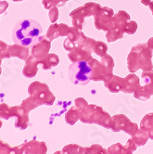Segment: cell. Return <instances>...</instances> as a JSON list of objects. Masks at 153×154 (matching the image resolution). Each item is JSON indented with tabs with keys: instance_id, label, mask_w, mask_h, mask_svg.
Here are the masks:
<instances>
[{
	"instance_id": "4",
	"label": "cell",
	"mask_w": 153,
	"mask_h": 154,
	"mask_svg": "<svg viewBox=\"0 0 153 154\" xmlns=\"http://www.w3.org/2000/svg\"><path fill=\"white\" fill-rule=\"evenodd\" d=\"M81 121L86 124H97L107 128H111L112 118L106 112L96 105H88L81 116Z\"/></svg>"
},
{
	"instance_id": "25",
	"label": "cell",
	"mask_w": 153,
	"mask_h": 154,
	"mask_svg": "<svg viewBox=\"0 0 153 154\" xmlns=\"http://www.w3.org/2000/svg\"><path fill=\"white\" fill-rule=\"evenodd\" d=\"M147 45H148V47L150 49L153 50V37H151V38L148 39V41L147 42Z\"/></svg>"
},
{
	"instance_id": "19",
	"label": "cell",
	"mask_w": 153,
	"mask_h": 154,
	"mask_svg": "<svg viewBox=\"0 0 153 154\" xmlns=\"http://www.w3.org/2000/svg\"><path fill=\"white\" fill-rule=\"evenodd\" d=\"M43 62V66H44V69L45 70H48L51 69L54 66H56L59 64L60 62V59L57 55L55 54H50L48 56H47V58L45 59V60L41 61Z\"/></svg>"
},
{
	"instance_id": "27",
	"label": "cell",
	"mask_w": 153,
	"mask_h": 154,
	"mask_svg": "<svg viewBox=\"0 0 153 154\" xmlns=\"http://www.w3.org/2000/svg\"><path fill=\"white\" fill-rule=\"evenodd\" d=\"M149 8H150L151 12H152V14H153V1H152V2H151V4L149 5Z\"/></svg>"
},
{
	"instance_id": "11",
	"label": "cell",
	"mask_w": 153,
	"mask_h": 154,
	"mask_svg": "<svg viewBox=\"0 0 153 154\" xmlns=\"http://www.w3.org/2000/svg\"><path fill=\"white\" fill-rule=\"evenodd\" d=\"M91 68H92V80L95 82L97 81H107L109 78H111V76L108 74L107 71L105 70L104 66L101 62H99L96 59H92L89 61Z\"/></svg>"
},
{
	"instance_id": "17",
	"label": "cell",
	"mask_w": 153,
	"mask_h": 154,
	"mask_svg": "<svg viewBox=\"0 0 153 154\" xmlns=\"http://www.w3.org/2000/svg\"><path fill=\"white\" fill-rule=\"evenodd\" d=\"M42 38L43 37H41L40 40L36 43L38 46L35 47V48H38L39 49H35V50L34 49V54L35 55L36 57L44 56V55H46L48 52V50L50 49V42L46 41V40H44L42 42Z\"/></svg>"
},
{
	"instance_id": "14",
	"label": "cell",
	"mask_w": 153,
	"mask_h": 154,
	"mask_svg": "<svg viewBox=\"0 0 153 154\" xmlns=\"http://www.w3.org/2000/svg\"><path fill=\"white\" fill-rule=\"evenodd\" d=\"M70 16L72 18L73 26L75 28L79 29V30L83 29V24L84 23V19L86 17H88V16H87V13H86V10H85L84 6L74 9L73 11L70 14Z\"/></svg>"
},
{
	"instance_id": "1",
	"label": "cell",
	"mask_w": 153,
	"mask_h": 154,
	"mask_svg": "<svg viewBox=\"0 0 153 154\" xmlns=\"http://www.w3.org/2000/svg\"><path fill=\"white\" fill-rule=\"evenodd\" d=\"M42 31L38 21L31 19L21 20L13 28V41L21 47H32L40 40Z\"/></svg>"
},
{
	"instance_id": "22",
	"label": "cell",
	"mask_w": 153,
	"mask_h": 154,
	"mask_svg": "<svg viewBox=\"0 0 153 154\" xmlns=\"http://www.w3.org/2000/svg\"><path fill=\"white\" fill-rule=\"evenodd\" d=\"M94 53H96L99 57H105L108 53V46L104 42L96 41V45L94 48Z\"/></svg>"
},
{
	"instance_id": "23",
	"label": "cell",
	"mask_w": 153,
	"mask_h": 154,
	"mask_svg": "<svg viewBox=\"0 0 153 154\" xmlns=\"http://www.w3.org/2000/svg\"><path fill=\"white\" fill-rule=\"evenodd\" d=\"M137 30V23H136L135 20H129L128 23L126 25V28H125V34H128V35H134L135 32H136Z\"/></svg>"
},
{
	"instance_id": "20",
	"label": "cell",
	"mask_w": 153,
	"mask_h": 154,
	"mask_svg": "<svg viewBox=\"0 0 153 154\" xmlns=\"http://www.w3.org/2000/svg\"><path fill=\"white\" fill-rule=\"evenodd\" d=\"M101 63L104 66L105 70L107 71L108 74L111 77L113 75L112 72H113V68H114V61L113 59L110 56V55H106L105 57H102L101 59Z\"/></svg>"
},
{
	"instance_id": "16",
	"label": "cell",
	"mask_w": 153,
	"mask_h": 154,
	"mask_svg": "<svg viewBox=\"0 0 153 154\" xmlns=\"http://www.w3.org/2000/svg\"><path fill=\"white\" fill-rule=\"evenodd\" d=\"M124 85V78L117 75H112L111 78L104 82V85L107 89L110 90L112 93H118L122 90Z\"/></svg>"
},
{
	"instance_id": "3",
	"label": "cell",
	"mask_w": 153,
	"mask_h": 154,
	"mask_svg": "<svg viewBox=\"0 0 153 154\" xmlns=\"http://www.w3.org/2000/svg\"><path fill=\"white\" fill-rule=\"evenodd\" d=\"M69 78L73 85H86L92 80V68L89 61L72 62L69 67Z\"/></svg>"
},
{
	"instance_id": "10",
	"label": "cell",
	"mask_w": 153,
	"mask_h": 154,
	"mask_svg": "<svg viewBox=\"0 0 153 154\" xmlns=\"http://www.w3.org/2000/svg\"><path fill=\"white\" fill-rule=\"evenodd\" d=\"M88 104L82 97H78L75 100V106L72 107L68 113L66 114V122L69 125H73L81 118L83 112L85 111Z\"/></svg>"
},
{
	"instance_id": "5",
	"label": "cell",
	"mask_w": 153,
	"mask_h": 154,
	"mask_svg": "<svg viewBox=\"0 0 153 154\" xmlns=\"http://www.w3.org/2000/svg\"><path fill=\"white\" fill-rule=\"evenodd\" d=\"M130 20L129 14L124 10H120L117 12L112 20V27L111 30H109L106 34L107 40L112 43L116 40L123 38L124 34L125 32V28Z\"/></svg>"
},
{
	"instance_id": "13",
	"label": "cell",
	"mask_w": 153,
	"mask_h": 154,
	"mask_svg": "<svg viewBox=\"0 0 153 154\" xmlns=\"http://www.w3.org/2000/svg\"><path fill=\"white\" fill-rule=\"evenodd\" d=\"M68 57L72 62H77L80 60L90 61L93 59L91 56V52L84 49L82 47H78L75 49L70 51V53L68 54Z\"/></svg>"
},
{
	"instance_id": "8",
	"label": "cell",
	"mask_w": 153,
	"mask_h": 154,
	"mask_svg": "<svg viewBox=\"0 0 153 154\" xmlns=\"http://www.w3.org/2000/svg\"><path fill=\"white\" fill-rule=\"evenodd\" d=\"M111 128L113 131L124 130L126 133L133 135L137 131V125L131 123L129 119L124 115H116L112 118Z\"/></svg>"
},
{
	"instance_id": "7",
	"label": "cell",
	"mask_w": 153,
	"mask_h": 154,
	"mask_svg": "<svg viewBox=\"0 0 153 154\" xmlns=\"http://www.w3.org/2000/svg\"><path fill=\"white\" fill-rule=\"evenodd\" d=\"M114 17V11L112 8L103 7L100 11L95 16V27L97 30L108 32L112 27V20Z\"/></svg>"
},
{
	"instance_id": "12",
	"label": "cell",
	"mask_w": 153,
	"mask_h": 154,
	"mask_svg": "<svg viewBox=\"0 0 153 154\" xmlns=\"http://www.w3.org/2000/svg\"><path fill=\"white\" fill-rule=\"evenodd\" d=\"M139 85H140L139 78L136 74H134V72H131L124 78V85L121 91L125 94L135 93V91L138 88Z\"/></svg>"
},
{
	"instance_id": "21",
	"label": "cell",
	"mask_w": 153,
	"mask_h": 154,
	"mask_svg": "<svg viewBox=\"0 0 153 154\" xmlns=\"http://www.w3.org/2000/svg\"><path fill=\"white\" fill-rule=\"evenodd\" d=\"M84 8H85V10H86V13H87V16L90 17V16H96L98 12L100 11V9L103 8L101 7L99 4L97 3H93V2H88L84 5Z\"/></svg>"
},
{
	"instance_id": "18",
	"label": "cell",
	"mask_w": 153,
	"mask_h": 154,
	"mask_svg": "<svg viewBox=\"0 0 153 154\" xmlns=\"http://www.w3.org/2000/svg\"><path fill=\"white\" fill-rule=\"evenodd\" d=\"M141 127L145 131H148V136L153 138V113H149L143 118L141 122Z\"/></svg>"
},
{
	"instance_id": "24",
	"label": "cell",
	"mask_w": 153,
	"mask_h": 154,
	"mask_svg": "<svg viewBox=\"0 0 153 154\" xmlns=\"http://www.w3.org/2000/svg\"><path fill=\"white\" fill-rule=\"evenodd\" d=\"M50 14L52 15V16H50L51 17V21L52 23H54V21H56L57 20H58V16H59V11H58V8H54L52 10H51V12H50Z\"/></svg>"
},
{
	"instance_id": "26",
	"label": "cell",
	"mask_w": 153,
	"mask_h": 154,
	"mask_svg": "<svg viewBox=\"0 0 153 154\" xmlns=\"http://www.w3.org/2000/svg\"><path fill=\"white\" fill-rule=\"evenodd\" d=\"M151 0H141V3L143 4V5H145V6H148L149 7V5L151 4Z\"/></svg>"
},
{
	"instance_id": "6",
	"label": "cell",
	"mask_w": 153,
	"mask_h": 154,
	"mask_svg": "<svg viewBox=\"0 0 153 154\" xmlns=\"http://www.w3.org/2000/svg\"><path fill=\"white\" fill-rule=\"evenodd\" d=\"M141 83L134 96L140 100H148L153 95V71L144 72L141 74Z\"/></svg>"
},
{
	"instance_id": "2",
	"label": "cell",
	"mask_w": 153,
	"mask_h": 154,
	"mask_svg": "<svg viewBox=\"0 0 153 154\" xmlns=\"http://www.w3.org/2000/svg\"><path fill=\"white\" fill-rule=\"evenodd\" d=\"M152 49L147 44H139L131 49L127 58V67L130 72H136L139 69L144 72H150L152 65Z\"/></svg>"
},
{
	"instance_id": "9",
	"label": "cell",
	"mask_w": 153,
	"mask_h": 154,
	"mask_svg": "<svg viewBox=\"0 0 153 154\" xmlns=\"http://www.w3.org/2000/svg\"><path fill=\"white\" fill-rule=\"evenodd\" d=\"M68 37L66 38V40L63 43V47L64 48L68 50V51H72L73 49H75L76 48L80 47V45L82 44V42L85 39V35H84V32H82V30H79L77 28L73 27H70V32L67 35Z\"/></svg>"
},
{
	"instance_id": "15",
	"label": "cell",
	"mask_w": 153,
	"mask_h": 154,
	"mask_svg": "<svg viewBox=\"0 0 153 154\" xmlns=\"http://www.w3.org/2000/svg\"><path fill=\"white\" fill-rule=\"evenodd\" d=\"M70 32V27L67 24L60 23V24H53L50 26L47 32V36L50 40L58 38L60 36L68 35Z\"/></svg>"
}]
</instances>
